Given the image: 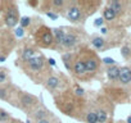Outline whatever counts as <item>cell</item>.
<instances>
[{"mask_svg": "<svg viewBox=\"0 0 131 123\" xmlns=\"http://www.w3.org/2000/svg\"><path fill=\"white\" fill-rule=\"evenodd\" d=\"M19 24H21V28H27L30 24H31V18L30 17H22L19 19Z\"/></svg>", "mask_w": 131, "mask_h": 123, "instance_id": "obj_25", "label": "cell"}, {"mask_svg": "<svg viewBox=\"0 0 131 123\" xmlns=\"http://www.w3.org/2000/svg\"><path fill=\"white\" fill-rule=\"evenodd\" d=\"M118 82L122 83V85H128L131 82V68H128V67H121L119 68Z\"/></svg>", "mask_w": 131, "mask_h": 123, "instance_id": "obj_12", "label": "cell"}, {"mask_svg": "<svg viewBox=\"0 0 131 123\" xmlns=\"http://www.w3.org/2000/svg\"><path fill=\"white\" fill-rule=\"evenodd\" d=\"M18 92H19V91H18L12 83L5 85V86H0V100L7 101V103H9L10 105L16 106Z\"/></svg>", "mask_w": 131, "mask_h": 123, "instance_id": "obj_4", "label": "cell"}, {"mask_svg": "<svg viewBox=\"0 0 131 123\" xmlns=\"http://www.w3.org/2000/svg\"><path fill=\"white\" fill-rule=\"evenodd\" d=\"M127 123H131V115H128V118H127Z\"/></svg>", "mask_w": 131, "mask_h": 123, "instance_id": "obj_34", "label": "cell"}, {"mask_svg": "<svg viewBox=\"0 0 131 123\" xmlns=\"http://www.w3.org/2000/svg\"><path fill=\"white\" fill-rule=\"evenodd\" d=\"M36 123H51V120H49L48 118H45V119H41V120H39Z\"/></svg>", "mask_w": 131, "mask_h": 123, "instance_id": "obj_32", "label": "cell"}, {"mask_svg": "<svg viewBox=\"0 0 131 123\" xmlns=\"http://www.w3.org/2000/svg\"><path fill=\"white\" fill-rule=\"evenodd\" d=\"M90 41H91V45H93L98 51H103V50L107 49V42H105V40H104L102 36H99V35H93Z\"/></svg>", "mask_w": 131, "mask_h": 123, "instance_id": "obj_13", "label": "cell"}, {"mask_svg": "<svg viewBox=\"0 0 131 123\" xmlns=\"http://www.w3.org/2000/svg\"><path fill=\"white\" fill-rule=\"evenodd\" d=\"M12 119H13V118L10 117V114H9L5 109L0 108V123H9Z\"/></svg>", "mask_w": 131, "mask_h": 123, "instance_id": "obj_21", "label": "cell"}, {"mask_svg": "<svg viewBox=\"0 0 131 123\" xmlns=\"http://www.w3.org/2000/svg\"><path fill=\"white\" fill-rule=\"evenodd\" d=\"M37 103V99L36 96L28 94V92H25V91H19L18 92V96H17V103H16V106L25 110V112H32V108L36 105Z\"/></svg>", "mask_w": 131, "mask_h": 123, "instance_id": "obj_3", "label": "cell"}, {"mask_svg": "<svg viewBox=\"0 0 131 123\" xmlns=\"http://www.w3.org/2000/svg\"><path fill=\"white\" fill-rule=\"evenodd\" d=\"M67 18L71 23H80V21L82 19V10L80 7L72 4L70 5V8L67 9Z\"/></svg>", "mask_w": 131, "mask_h": 123, "instance_id": "obj_8", "label": "cell"}, {"mask_svg": "<svg viewBox=\"0 0 131 123\" xmlns=\"http://www.w3.org/2000/svg\"><path fill=\"white\" fill-rule=\"evenodd\" d=\"M118 76H119V67L112 66L107 69V77H108L109 81H112V82L118 81Z\"/></svg>", "mask_w": 131, "mask_h": 123, "instance_id": "obj_17", "label": "cell"}, {"mask_svg": "<svg viewBox=\"0 0 131 123\" xmlns=\"http://www.w3.org/2000/svg\"><path fill=\"white\" fill-rule=\"evenodd\" d=\"M96 115H98V123H105V120H107V112L105 110L99 109L96 112Z\"/></svg>", "mask_w": 131, "mask_h": 123, "instance_id": "obj_23", "label": "cell"}, {"mask_svg": "<svg viewBox=\"0 0 131 123\" xmlns=\"http://www.w3.org/2000/svg\"><path fill=\"white\" fill-rule=\"evenodd\" d=\"M53 36H54V44H57L58 46H62L66 39V35H67V31H66L64 27H58V28H53L51 30Z\"/></svg>", "mask_w": 131, "mask_h": 123, "instance_id": "obj_11", "label": "cell"}, {"mask_svg": "<svg viewBox=\"0 0 131 123\" xmlns=\"http://www.w3.org/2000/svg\"><path fill=\"white\" fill-rule=\"evenodd\" d=\"M85 61V66H86V71L88 73H93L98 69L99 67V59L95 56V55H89L84 59Z\"/></svg>", "mask_w": 131, "mask_h": 123, "instance_id": "obj_10", "label": "cell"}, {"mask_svg": "<svg viewBox=\"0 0 131 123\" xmlns=\"http://www.w3.org/2000/svg\"><path fill=\"white\" fill-rule=\"evenodd\" d=\"M18 56H19V59L17 60L16 64L17 66L18 64H23V63H26V61H28L30 59H32L34 56H36V49L34 46L26 45V46H23V47H21L18 50Z\"/></svg>", "mask_w": 131, "mask_h": 123, "instance_id": "obj_6", "label": "cell"}, {"mask_svg": "<svg viewBox=\"0 0 131 123\" xmlns=\"http://www.w3.org/2000/svg\"><path fill=\"white\" fill-rule=\"evenodd\" d=\"M26 123H31V122H30V120H27V122H26Z\"/></svg>", "mask_w": 131, "mask_h": 123, "instance_id": "obj_36", "label": "cell"}, {"mask_svg": "<svg viewBox=\"0 0 131 123\" xmlns=\"http://www.w3.org/2000/svg\"><path fill=\"white\" fill-rule=\"evenodd\" d=\"M59 86H60V80H59V77H57V76H54V75L49 76V77L45 80V87H46L49 91H55Z\"/></svg>", "mask_w": 131, "mask_h": 123, "instance_id": "obj_14", "label": "cell"}, {"mask_svg": "<svg viewBox=\"0 0 131 123\" xmlns=\"http://www.w3.org/2000/svg\"><path fill=\"white\" fill-rule=\"evenodd\" d=\"M51 5H53L55 9H59V8H63V7H64V2H63V0H53Z\"/></svg>", "mask_w": 131, "mask_h": 123, "instance_id": "obj_26", "label": "cell"}, {"mask_svg": "<svg viewBox=\"0 0 131 123\" xmlns=\"http://www.w3.org/2000/svg\"><path fill=\"white\" fill-rule=\"evenodd\" d=\"M45 58L42 55H36L34 56L32 59H30L28 61L23 64H18L22 67V69L25 71L26 75H34V73H39L44 69V66H45Z\"/></svg>", "mask_w": 131, "mask_h": 123, "instance_id": "obj_2", "label": "cell"}, {"mask_svg": "<svg viewBox=\"0 0 131 123\" xmlns=\"http://www.w3.org/2000/svg\"><path fill=\"white\" fill-rule=\"evenodd\" d=\"M27 5L28 7H37L39 5V2H27Z\"/></svg>", "mask_w": 131, "mask_h": 123, "instance_id": "obj_31", "label": "cell"}, {"mask_svg": "<svg viewBox=\"0 0 131 123\" xmlns=\"http://www.w3.org/2000/svg\"><path fill=\"white\" fill-rule=\"evenodd\" d=\"M116 123H125V122H122V120H119V122H116Z\"/></svg>", "mask_w": 131, "mask_h": 123, "instance_id": "obj_35", "label": "cell"}, {"mask_svg": "<svg viewBox=\"0 0 131 123\" xmlns=\"http://www.w3.org/2000/svg\"><path fill=\"white\" fill-rule=\"evenodd\" d=\"M85 120H86V123H98V115H96V112H94V110H89V112L86 113Z\"/></svg>", "mask_w": 131, "mask_h": 123, "instance_id": "obj_22", "label": "cell"}, {"mask_svg": "<svg viewBox=\"0 0 131 123\" xmlns=\"http://www.w3.org/2000/svg\"><path fill=\"white\" fill-rule=\"evenodd\" d=\"M79 42H80L79 35H77L73 30H70V31H67V35H66V39H64V42H63L62 47L71 50V49H73Z\"/></svg>", "mask_w": 131, "mask_h": 123, "instance_id": "obj_7", "label": "cell"}, {"mask_svg": "<svg viewBox=\"0 0 131 123\" xmlns=\"http://www.w3.org/2000/svg\"><path fill=\"white\" fill-rule=\"evenodd\" d=\"M116 17H117V13L112 8H109V7H105L104 8V10H103V19H105L107 22H111Z\"/></svg>", "mask_w": 131, "mask_h": 123, "instance_id": "obj_19", "label": "cell"}, {"mask_svg": "<svg viewBox=\"0 0 131 123\" xmlns=\"http://www.w3.org/2000/svg\"><path fill=\"white\" fill-rule=\"evenodd\" d=\"M49 113H50V112H48V110L44 109V108H37V109L32 110L30 114H31L32 119H35V122H39V120H41V119H45Z\"/></svg>", "mask_w": 131, "mask_h": 123, "instance_id": "obj_15", "label": "cell"}, {"mask_svg": "<svg viewBox=\"0 0 131 123\" xmlns=\"http://www.w3.org/2000/svg\"><path fill=\"white\" fill-rule=\"evenodd\" d=\"M0 12H2V23L7 28H14L19 23V10L16 3H2Z\"/></svg>", "mask_w": 131, "mask_h": 123, "instance_id": "obj_1", "label": "cell"}, {"mask_svg": "<svg viewBox=\"0 0 131 123\" xmlns=\"http://www.w3.org/2000/svg\"><path fill=\"white\" fill-rule=\"evenodd\" d=\"M72 71H73V73H75L76 76H79V77H82V76H85V75L88 73L84 59L77 58V59L73 60V63H72Z\"/></svg>", "mask_w": 131, "mask_h": 123, "instance_id": "obj_9", "label": "cell"}, {"mask_svg": "<svg viewBox=\"0 0 131 123\" xmlns=\"http://www.w3.org/2000/svg\"><path fill=\"white\" fill-rule=\"evenodd\" d=\"M75 92H76V95H77V96H84V95H85L84 89H82V87H80L79 85H76V86H75Z\"/></svg>", "mask_w": 131, "mask_h": 123, "instance_id": "obj_28", "label": "cell"}, {"mask_svg": "<svg viewBox=\"0 0 131 123\" xmlns=\"http://www.w3.org/2000/svg\"><path fill=\"white\" fill-rule=\"evenodd\" d=\"M107 7H109V8H112L117 14H121L122 12H123V3L122 2H119V0H112V2H108V5Z\"/></svg>", "mask_w": 131, "mask_h": 123, "instance_id": "obj_18", "label": "cell"}, {"mask_svg": "<svg viewBox=\"0 0 131 123\" xmlns=\"http://www.w3.org/2000/svg\"><path fill=\"white\" fill-rule=\"evenodd\" d=\"M103 24H104V19H103V18H96L95 22H94V26H95V27H100V28H102Z\"/></svg>", "mask_w": 131, "mask_h": 123, "instance_id": "obj_29", "label": "cell"}, {"mask_svg": "<svg viewBox=\"0 0 131 123\" xmlns=\"http://www.w3.org/2000/svg\"><path fill=\"white\" fill-rule=\"evenodd\" d=\"M46 16H48L49 18H51L53 21H55V19L58 18V14H55V13H53V12H46Z\"/></svg>", "mask_w": 131, "mask_h": 123, "instance_id": "obj_30", "label": "cell"}, {"mask_svg": "<svg viewBox=\"0 0 131 123\" xmlns=\"http://www.w3.org/2000/svg\"><path fill=\"white\" fill-rule=\"evenodd\" d=\"M36 40H37V44H40L41 46H51L54 44V36H53L51 30H49L44 26L41 28H39Z\"/></svg>", "mask_w": 131, "mask_h": 123, "instance_id": "obj_5", "label": "cell"}, {"mask_svg": "<svg viewBox=\"0 0 131 123\" xmlns=\"http://www.w3.org/2000/svg\"><path fill=\"white\" fill-rule=\"evenodd\" d=\"M103 63L107 64V66H109V67H112V66H116V60L113 58H104L103 59Z\"/></svg>", "mask_w": 131, "mask_h": 123, "instance_id": "obj_27", "label": "cell"}, {"mask_svg": "<svg viewBox=\"0 0 131 123\" xmlns=\"http://www.w3.org/2000/svg\"><path fill=\"white\" fill-rule=\"evenodd\" d=\"M10 83V72L5 67H0V86Z\"/></svg>", "mask_w": 131, "mask_h": 123, "instance_id": "obj_16", "label": "cell"}, {"mask_svg": "<svg viewBox=\"0 0 131 123\" xmlns=\"http://www.w3.org/2000/svg\"><path fill=\"white\" fill-rule=\"evenodd\" d=\"M48 61L50 63V66H55V60H54L53 58H49V60H48Z\"/></svg>", "mask_w": 131, "mask_h": 123, "instance_id": "obj_33", "label": "cell"}, {"mask_svg": "<svg viewBox=\"0 0 131 123\" xmlns=\"http://www.w3.org/2000/svg\"><path fill=\"white\" fill-rule=\"evenodd\" d=\"M121 55L125 58V59H128L131 56V47L128 45H125L121 47Z\"/></svg>", "mask_w": 131, "mask_h": 123, "instance_id": "obj_24", "label": "cell"}, {"mask_svg": "<svg viewBox=\"0 0 131 123\" xmlns=\"http://www.w3.org/2000/svg\"><path fill=\"white\" fill-rule=\"evenodd\" d=\"M62 60H63L66 68H67L68 71L72 69V63H71V61H72V54L71 53H64L62 55Z\"/></svg>", "mask_w": 131, "mask_h": 123, "instance_id": "obj_20", "label": "cell"}]
</instances>
